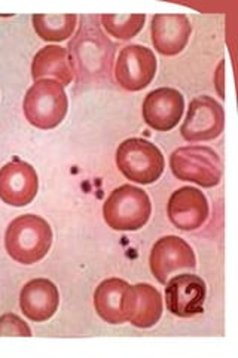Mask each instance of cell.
<instances>
[{
    "label": "cell",
    "instance_id": "1",
    "mask_svg": "<svg viewBox=\"0 0 238 358\" xmlns=\"http://www.w3.org/2000/svg\"><path fill=\"white\" fill-rule=\"evenodd\" d=\"M76 80L84 84H101L112 72L115 43L101 31L97 17H87L67 47Z\"/></svg>",
    "mask_w": 238,
    "mask_h": 358
},
{
    "label": "cell",
    "instance_id": "2",
    "mask_svg": "<svg viewBox=\"0 0 238 358\" xmlns=\"http://www.w3.org/2000/svg\"><path fill=\"white\" fill-rule=\"evenodd\" d=\"M52 230L48 221L26 214L9 222L5 233V248L10 259L21 264H35L48 254Z\"/></svg>",
    "mask_w": 238,
    "mask_h": 358
},
{
    "label": "cell",
    "instance_id": "3",
    "mask_svg": "<svg viewBox=\"0 0 238 358\" xmlns=\"http://www.w3.org/2000/svg\"><path fill=\"white\" fill-rule=\"evenodd\" d=\"M69 108L64 87L55 80H40L33 84L22 102V110L31 126L51 130L61 124Z\"/></svg>",
    "mask_w": 238,
    "mask_h": 358
},
{
    "label": "cell",
    "instance_id": "4",
    "mask_svg": "<svg viewBox=\"0 0 238 358\" xmlns=\"http://www.w3.org/2000/svg\"><path fill=\"white\" fill-rule=\"evenodd\" d=\"M151 199L142 188L121 185L115 188L103 205V218L107 226L118 231H135L149 221Z\"/></svg>",
    "mask_w": 238,
    "mask_h": 358
},
{
    "label": "cell",
    "instance_id": "5",
    "mask_svg": "<svg viewBox=\"0 0 238 358\" xmlns=\"http://www.w3.org/2000/svg\"><path fill=\"white\" fill-rule=\"evenodd\" d=\"M117 166L130 181L146 185L160 179L165 162L163 152L154 143L142 138H131L118 147Z\"/></svg>",
    "mask_w": 238,
    "mask_h": 358
},
{
    "label": "cell",
    "instance_id": "6",
    "mask_svg": "<svg viewBox=\"0 0 238 358\" xmlns=\"http://www.w3.org/2000/svg\"><path fill=\"white\" fill-rule=\"evenodd\" d=\"M170 167L180 181H189L204 188L221 182L222 162L218 152L210 147L192 145L182 147L170 155Z\"/></svg>",
    "mask_w": 238,
    "mask_h": 358
},
{
    "label": "cell",
    "instance_id": "7",
    "mask_svg": "<svg viewBox=\"0 0 238 358\" xmlns=\"http://www.w3.org/2000/svg\"><path fill=\"white\" fill-rule=\"evenodd\" d=\"M225 127V110L210 96H200L191 102L180 133L188 142L213 141Z\"/></svg>",
    "mask_w": 238,
    "mask_h": 358
},
{
    "label": "cell",
    "instance_id": "8",
    "mask_svg": "<svg viewBox=\"0 0 238 358\" xmlns=\"http://www.w3.org/2000/svg\"><path fill=\"white\" fill-rule=\"evenodd\" d=\"M137 294L134 285L118 278H110L101 282L94 293V308L98 317L109 324L130 321Z\"/></svg>",
    "mask_w": 238,
    "mask_h": 358
},
{
    "label": "cell",
    "instance_id": "9",
    "mask_svg": "<svg viewBox=\"0 0 238 358\" xmlns=\"http://www.w3.org/2000/svg\"><path fill=\"white\" fill-rule=\"evenodd\" d=\"M156 73L155 54L142 45H127L119 52L115 67L118 84L127 92H140L152 83Z\"/></svg>",
    "mask_w": 238,
    "mask_h": 358
},
{
    "label": "cell",
    "instance_id": "10",
    "mask_svg": "<svg viewBox=\"0 0 238 358\" xmlns=\"http://www.w3.org/2000/svg\"><path fill=\"white\" fill-rule=\"evenodd\" d=\"M149 266L156 281L165 284L174 272L195 271L197 259L186 241L179 236H164L152 246Z\"/></svg>",
    "mask_w": 238,
    "mask_h": 358
},
{
    "label": "cell",
    "instance_id": "11",
    "mask_svg": "<svg viewBox=\"0 0 238 358\" xmlns=\"http://www.w3.org/2000/svg\"><path fill=\"white\" fill-rule=\"evenodd\" d=\"M167 309L179 318L195 317L204 310L207 287L197 275L182 273L165 282Z\"/></svg>",
    "mask_w": 238,
    "mask_h": 358
},
{
    "label": "cell",
    "instance_id": "12",
    "mask_svg": "<svg viewBox=\"0 0 238 358\" xmlns=\"http://www.w3.org/2000/svg\"><path fill=\"white\" fill-rule=\"evenodd\" d=\"M39 179L35 167L26 162H10L0 169V199L6 205L21 208L38 194Z\"/></svg>",
    "mask_w": 238,
    "mask_h": 358
},
{
    "label": "cell",
    "instance_id": "13",
    "mask_svg": "<svg viewBox=\"0 0 238 358\" xmlns=\"http://www.w3.org/2000/svg\"><path fill=\"white\" fill-rule=\"evenodd\" d=\"M185 100L174 88H156L146 96L142 114L149 127L158 131H170L182 120Z\"/></svg>",
    "mask_w": 238,
    "mask_h": 358
},
{
    "label": "cell",
    "instance_id": "14",
    "mask_svg": "<svg viewBox=\"0 0 238 358\" xmlns=\"http://www.w3.org/2000/svg\"><path fill=\"white\" fill-rule=\"evenodd\" d=\"M168 218L174 227L184 231L200 229L209 217L206 196L194 187H182L170 196L167 205Z\"/></svg>",
    "mask_w": 238,
    "mask_h": 358
},
{
    "label": "cell",
    "instance_id": "15",
    "mask_svg": "<svg viewBox=\"0 0 238 358\" xmlns=\"http://www.w3.org/2000/svg\"><path fill=\"white\" fill-rule=\"evenodd\" d=\"M192 27L184 14H156L152 18L151 36L155 50L163 55L182 52L191 38Z\"/></svg>",
    "mask_w": 238,
    "mask_h": 358
},
{
    "label": "cell",
    "instance_id": "16",
    "mask_svg": "<svg viewBox=\"0 0 238 358\" xmlns=\"http://www.w3.org/2000/svg\"><path fill=\"white\" fill-rule=\"evenodd\" d=\"M60 294L55 284L45 278L33 279L22 287L20 293V306L24 315L35 321H48L59 309Z\"/></svg>",
    "mask_w": 238,
    "mask_h": 358
},
{
    "label": "cell",
    "instance_id": "17",
    "mask_svg": "<svg viewBox=\"0 0 238 358\" xmlns=\"http://www.w3.org/2000/svg\"><path fill=\"white\" fill-rule=\"evenodd\" d=\"M55 78L63 87L69 85L73 80V71L69 62L67 50L59 45H48L42 48L33 59L31 78L36 81Z\"/></svg>",
    "mask_w": 238,
    "mask_h": 358
},
{
    "label": "cell",
    "instance_id": "18",
    "mask_svg": "<svg viewBox=\"0 0 238 358\" xmlns=\"http://www.w3.org/2000/svg\"><path fill=\"white\" fill-rule=\"evenodd\" d=\"M137 301L133 315L130 318L134 327L149 329L160 321L163 313V299L160 291L151 284H137L134 285Z\"/></svg>",
    "mask_w": 238,
    "mask_h": 358
},
{
    "label": "cell",
    "instance_id": "19",
    "mask_svg": "<svg viewBox=\"0 0 238 358\" xmlns=\"http://www.w3.org/2000/svg\"><path fill=\"white\" fill-rule=\"evenodd\" d=\"M33 29L38 36L48 42H61L69 39L77 24L75 14H51V15H33Z\"/></svg>",
    "mask_w": 238,
    "mask_h": 358
},
{
    "label": "cell",
    "instance_id": "20",
    "mask_svg": "<svg viewBox=\"0 0 238 358\" xmlns=\"http://www.w3.org/2000/svg\"><path fill=\"white\" fill-rule=\"evenodd\" d=\"M100 18L101 24H103L109 35L121 41H128L137 36L146 21V17L142 14H105Z\"/></svg>",
    "mask_w": 238,
    "mask_h": 358
},
{
    "label": "cell",
    "instance_id": "21",
    "mask_svg": "<svg viewBox=\"0 0 238 358\" xmlns=\"http://www.w3.org/2000/svg\"><path fill=\"white\" fill-rule=\"evenodd\" d=\"M0 336H26L30 338L31 330L15 313H6L0 317Z\"/></svg>",
    "mask_w": 238,
    "mask_h": 358
},
{
    "label": "cell",
    "instance_id": "22",
    "mask_svg": "<svg viewBox=\"0 0 238 358\" xmlns=\"http://www.w3.org/2000/svg\"><path fill=\"white\" fill-rule=\"evenodd\" d=\"M214 81H216L219 96L223 99V97H225V93H223V62H221V63H219L216 76H214Z\"/></svg>",
    "mask_w": 238,
    "mask_h": 358
}]
</instances>
